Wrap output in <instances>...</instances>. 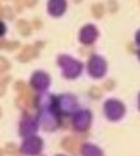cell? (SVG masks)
Returning a JSON list of instances; mask_svg holds the SVG:
<instances>
[{
    "label": "cell",
    "instance_id": "6da1fadb",
    "mask_svg": "<svg viewBox=\"0 0 140 156\" xmlns=\"http://www.w3.org/2000/svg\"><path fill=\"white\" fill-rule=\"evenodd\" d=\"M66 8V2L65 0H50L49 3V12L52 13L53 15L61 14Z\"/></svg>",
    "mask_w": 140,
    "mask_h": 156
},
{
    "label": "cell",
    "instance_id": "7a4b0ae2",
    "mask_svg": "<svg viewBox=\"0 0 140 156\" xmlns=\"http://www.w3.org/2000/svg\"><path fill=\"white\" fill-rule=\"evenodd\" d=\"M33 56H36V51L33 50V47H29V46H27V47L24 48V51H23V53L18 56V58L22 60V61H27L28 58L33 57Z\"/></svg>",
    "mask_w": 140,
    "mask_h": 156
},
{
    "label": "cell",
    "instance_id": "3957f363",
    "mask_svg": "<svg viewBox=\"0 0 140 156\" xmlns=\"http://www.w3.org/2000/svg\"><path fill=\"white\" fill-rule=\"evenodd\" d=\"M17 27H18V30L23 36H28L31 33V26L28 24V22H26V20H19Z\"/></svg>",
    "mask_w": 140,
    "mask_h": 156
},
{
    "label": "cell",
    "instance_id": "277c9868",
    "mask_svg": "<svg viewBox=\"0 0 140 156\" xmlns=\"http://www.w3.org/2000/svg\"><path fill=\"white\" fill-rule=\"evenodd\" d=\"M103 13H105V6H103V4L97 3V4H94V5H92V14L94 15L96 18H102Z\"/></svg>",
    "mask_w": 140,
    "mask_h": 156
},
{
    "label": "cell",
    "instance_id": "5b68a950",
    "mask_svg": "<svg viewBox=\"0 0 140 156\" xmlns=\"http://www.w3.org/2000/svg\"><path fill=\"white\" fill-rule=\"evenodd\" d=\"M108 4V10H110L111 13H115V12H117V8H119V4L116 0H108L107 2Z\"/></svg>",
    "mask_w": 140,
    "mask_h": 156
},
{
    "label": "cell",
    "instance_id": "8992f818",
    "mask_svg": "<svg viewBox=\"0 0 140 156\" xmlns=\"http://www.w3.org/2000/svg\"><path fill=\"white\" fill-rule=\"evenodd\" d=\"M8 67H9V64L4 57H0V74H3L4 71H6Z\"/></svg>",
    "mask_w": 140,
    "mask_h": 156
},
{
    "label": "cell",
    "instance_id": "52a82bcc",
    "mask_svg": "<svg viewBox=\"0 0 140 156\" xmlns=\"http://www.w3.org/2000/svg\"><path fill=\"white\" fill-rule=\"evenodd\" d=\"M3 15H5L8 19H12V18H13V13H12V10H10V8H9V6H5V8H4V13H3Z\"/></svg>",
    "mask_w": 140,
    "mask_h": 156
},
{
    "label": "cell",
    "instance_id": "ba28073f",
    "mask_svg": "<svg viewBox=\"0 0 140 156\" xmlns=\"http://www.w3.org/2000/svg\"><path fill=\"white\" fill-rule=\"evenodd\" d=\"M90 94H93L94 97H99V90H98V88H93V89L90 90Z\"/></svg>",
    "mask_w": 140,
    "mask_h": 156
},
{
    "label": "cell",
    "instance_id": "9c48e42d",
    "mask_svg": "<svg viewBox=\"0 0 140 156\" xmlns=\"http://www.w3.org/2000/svg\"><path fill=\"white\" fill-rule=\"evenodd\" d=\"M37 3V0H24V4L29 5V6H33Z\"/></svg>",
    "mask_w": 140,
    "mask_h": 156
},
{
    "label": "cell",
    "instance_id": "30bf717a",
    "mask_svg": "<svg viewBox=\"0 0 140 156\" xmlns=\"http://www.w3.org/2000/svg\"><path fill=\"white\" fill-rule=\"evenodd\" d=\"M0 33H4V24H3V23H0Z\"/></svg>",
    "mask_w": 140,
    "mask_h": 156
},
{
    "label": "cell",
    "instance_id": "8fae6325",
    "mask_svg": "<svg viewBox=\"0 0 140 156\" xmlns=\"http://www.w3.org/2000/svg\"><path fill=\"white\" fill-rule=\"evenodd\" d=\"M73 2H74V3H76V4H79V3H82V2H83V0H73Z\"/></svg>",
    "mask_w": 140,
    "mask_h": 156
},
{
    "label": "cell",
    "instance_id": "7c38bea8",
    "mask_svg": "<svg viewBox=\"0 0 140 156\" xmlns=\"http://www.w3.org/2000/svg\"><path fill=\"white\" fill-rule=\"evenodd\" d=\"M138 42H140V32L138 33Z\"/></svg>",
    "mask_w": 140,
    "mask_h": 156
}]
</instances>
